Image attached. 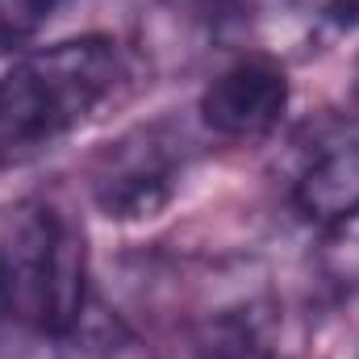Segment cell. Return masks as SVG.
<instances>
[{"label":"cell","instance_id":"6da1fadb","mask_svg":"<svg viewBox=\"0 0 359 359\" xmlns=\"http://www.w3.org/2000/svg\"><path fill=\"white\" fill-rule=\"evenodd\" d=\"M121 46L80 34L29 50L0 76V168H25L72 138L121 84Z\"/></svg>","mask_w":359,"mask_h":359},{"label":"cell","instance_id":"7a4b0ae2","mask_svg":"<svg viewBox=\"0 0 359 359\" xmlns=\"http://www.w3.org/2000/svg\"><path fill=\"white\" fill-rule=\"evenodd\" d=\"M88 313V247L80 222L46 196L0 209V322L34 339H72Z\"/></svg>","mask_w":359,"mask_h":359},{"label":"cell","instance_id":"3957f363","mask_svg":"<svg viewBox=\"0 0 359 359\" xmlns=\"http://www.w3.org/2000/svg\"><path fill=\"white\" fill-rule=\"evenodd\" d=\"M192 163V138L176 121H147L109 142L92 163V205L109 222H147L163 213Z\"/></svg>","mask_w":359,"mask_h":359},{"label":"cell","instance_id":"277c9868","mask_svg":"<svg viewBox=\"0 0 359 359\" xmlns=\"http://www.w3.org/2000/svg\"><path fill=\"white\" fill-rule=\"evenodd\" d=\"M288 100H292V84H288V72L280 67V59L243 55L209 80L196 113L213 138L255 142V138H268L284 121Z\"/></svg>","mask_w":359,"mask_h":359},{"label":"cell","instance_id":"5b68a950","mask_svg":"<svg viewBox=\"0 0 359 359\" xmlns=\"http://www.w3.org/2000/svg\"><path fill=\"white\" fill-rule=\"evenodd\" d=\"M292 209L322 230L359 217V138L330 142L301 168L292 184Z\"/></svg>","mask_w":359,"mask_h":359},{"label":"cell","instance_id":"8992f818","mask_svg":"<svg viewBox=\"0 0 359 359\" xmlns=\"http://www.w3.org/2000/svg\"><path fill=\"white\" fill-rule=\"evenodd\" d=\"M55 8L59 0H0V55L29 46L55 17Z\"/></svg>","mask_w":359,"mask_h":359}]
</instances>
